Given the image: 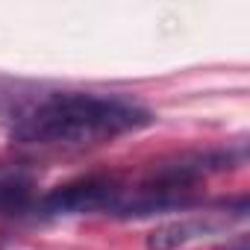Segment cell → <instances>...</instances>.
Returning <instances> with one entry per match:
<instances>
[{"mask_svg": "<svg viewBox=\"0 0 250 250\" xmlns=\"http://www.w3.org/2000/svg\"><path fill=\"white\" fill-rule=\"evenodd\" d=\"M36 180L24 168H0V215H24L36 209Z\"/></svg>", "mask_w": 250, "mask_h": 250, "instance_id": "cell-4", "label": "cell"}, {"mask_svg": "<svg viewBox=\"0 0 250 250\" xmlns=\"http://www.w3.org/2000/svg\"><path fill=\"white\" fill-rule=\"evenodd\" d=\"M227 221H215V212H206V218H180L171 224H162L150 232L147 238V250H177L191 238H200L206 232L221 229Z\"/></svg>", "mask_w": 250, "mask_h": 250, "instance_id": "cell-3", "label": "cell"}, {"mask_svg": "<svg viewBox=\"0 0 250 250\" xmlns=\"http://www.w3.org/2000/svg\"><path fill=\"white\" fill-rule=\"evenodd\" d=\"M121 188L124 186L115 177L88 174V177L71 180V183L47 191L36 203V212L44 218H68V215H91V212L112 215V209L121 197Z\"/></svg>", "mask_w": 250, "mask_h": 250, "instance_id": "cell-2", "label": "cell"}, {"mask_svg": "<svg viewBox=\"0 0 250 250\" xmlns=\"http://www.w3.org/2000/svg\"><path fill=\"white\" fill-rule=\"evenodd\" d=\"M153 124V112L121 94L53 91L15 112L9 139L30 147H80Z\"/></svg>", "mask_w": 250, "mask_h": 250, "instance_id": "cell-1", "label": "cell"}]
</instances>
